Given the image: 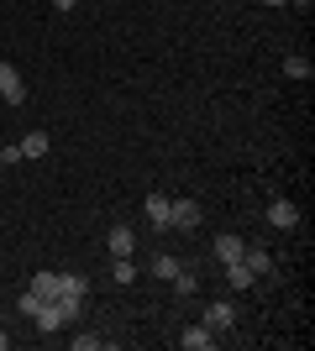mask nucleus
Here are the masks:
<instances>
[{
    "mask_svg": "<svg viewBox=\"0 0 315 351\" xmlns=\"http://www.w3.org/2000/svg\"><path fill=\"white\" fill-rule=\"evenodd\" d=\"M268 220H273V226H279V231H289V226L300 220V210L289 205V199H273V205H268Z\"/></svg>",
    "mask_w": 315,
    "mask_h": 351,
    "instance_id": "9d476101",
    "label": "nucleus"
},
{
    "mask_svg": "<svg viewBox=\"0 0 315 351\" xmlns=\"http://www.w3.org/2000/svg\"><path fill=\"white\" fill-rule=\"evenodd\" d=\"M5 346H11V336H5V325H0V351H5Z\"/></svg>",
    "mask_w": 315,
    "mask_h": 351,
    "instance_id": "f3484780",
    "label": "nucleus"
},
{
    "mask_svg": "<svg viewBox=\"0 0 315 351\" xmlns=\"http://www.w3.org/2000/svg\"><path fill=\"white\" fill-rule=\"evenodd\" d=\"M0 100H5V105H21V100H27V84H21V73H16L11 63H0Z\"/></svg>",
    "mask_w": 315,
    "mask_h": 351,
    "instance_id": "f03ea898",
    "label": "nucleus"
},
{
    "mask_svg": "<svg viewBox=\"0 0 315 351\" xmlns=\"http://www.w3.org/2000/svg\"><path fill=\"white\" fill-rule=\"evenodd\" d=\"M179 346H189V351H210V346H215V330L200 320V325H189V330H179Z\"/></svg>",
    "mask_w": 315,
    "mask_h": 351,
    "instance_id": "39448f33",
    "label": "nucleus"
},
{
    "mask_svg": "<svg viewBox=\"0 0 315 351\" xmlns=\"http://www.w3.org/2000/svg\"><path fill=\"white\" fill-rule=\"evenodd\" d=\"M0 162H5V168H11V162H21V147L5 142V147H0Z\"/></svg>",
    "mask_w": 315,
    "mask_h": 351,
    "instance_id": "2eb2a0df",
    "label": "nucleus"
},
{
    "mask_svg": "<svg viewBox=\"0 0 315 351\" xmlns=\"http://www.w3.org/2000/svg\"><path fill=\"white\" fill-rule=\"evenodd\" d=\"M53 5H58V11H74V5H79V0H53Z\"/></svg>",
    "mask_w": 315,
    "mask_h": 351,
    "instance_id": "dca6fc26",
    "label": "nucleus"
},
{
    "mask_svg": "<svg viewBox=\"0 0 315 351\" xmlns=\"http://www.w3.org/2000/svg\"><path fill=\"white\" fill-rule=\"evenodd\" d=\"M205 325L215 330V336H221V330H231V325H237V304H226V299H215V304L205 309Z\"/></svg>",
    "mask_w": 315,
    "mask_h": 351,
    "instance_id": "20e7f679",
    "label": "nucleus"
},
{
    "mask_svg": "<svg viewBox=\"0 0 315 351\" xmlns=\"http://www.w3.org/2000/svg\"><path fill=\"white\" fill-rule=\"evenodd\" d=\"M105 247H110V257H132V252H137V231H132V226H110Z\"/></svg>",
    "mask_w": 315,
    "mask_h": 351,
    "instance_id": "7ed1b4c3",
    "label": "nucleus"
},
{
    "mask_svg": "<svg viewBox=\"0 0 315 351\" xmlns=\"http://www.w3.org/2000/svg\"><path fill=\"white\" fill-rule=\"evenodd\" d=\"M242 247H247V241H242V236H215V263H237L242 257Z\"/></svg>",
    "mask_w": 315,
    "mask_h": 351,
    "instance_id": "6e6552de",
    "label": "nucleus"
},
{
    "mask_svg": "<svg viewBox=\"0 0 315 351\" xmlns=\"http://www.w3.org/2000/svg\"><path fill=\"white\" fill-rule=\"evenodd\" d=\"M226 283H231V289H253V283H257V273H253V267H247V263H242V257H237V263H226Z\"/></svg>",
    "mask_w": 315,
    "mask_h": 351,
    "instance_id": "423d86ee",
    "label": "nucleus"
},
{
    "mask_svg": "<svg viewBox=\"0 0 315 351\" xmlns=\"http://www.w3.org/2000/svg\"><path fill=\"white\" fill-rule=\"evenodd\" d=\"M263 5H289V0H263Z\"/></svg>",
    "mask_w": 315,
    "mask_h": 351,
    "instance_id": "a211bd4d",
    "label": "nucleus"
},
{
    "mask_svg": "<svg viewBox=\"0 0 315 351\" xmlns=\"http://www.w3.org/2000/svg\"><path fill=\"white\" fill-rule=\"evenodd\" d=\"M0 320H5V304H0Z\"/></svg>",
    "mask_w": 315,
    "mask_h": 351,
    "instance_id": "aec40b11",
    "label": "nucleus"
},
{
    "mask_svg": "<svg viewBox=\"0 0 315 351\" xmlns=\"http://www.w3.org/2000/svg\"><path fill=\"white\" fill-rule=\"evenodd\" d=\"M242 263L253 267L257 278H268V273H273V257H268V252H263V247H242Z\"/></svg>",
    "mask_w": 315,
    "mask_h": 351,
    "instance_id": "1a4fd4ad",
    "label": "nucleus"
},
{
    "mask_svg": "<svg viewBox=\"0 0 315 351\" xmlns=\"http://www.w3.org/2000/svg\"><path fill=\"white\" fill-rule=\"evenodd\" d=\"M289 5H310V0H289Z\"/></svg>",
    "mask_w": 315,
    "mask_h": 351,
    "instance_id": "6ab92c4d",
    "label": "nucleus"
},
{
    "mask_svg": "<svg viewBox=\"0 0 315 351\" xmlns=\"http://www.w3.org/2000/svg\"><path fill=\"white\" fill-rule=\"evenodd\" d=\"M152 273H158V278H179V257H168V252H158V257H152Z\"/></svg>",
    "mask_w": 315,
    "mask_h": 351,
    "instance_id": "f8f14e48",
    "label": "nucleus"
},
{
    "mask_svg": "<svg viewBox=\"0 0 315 351\" xmlns=\"http://www.w3.org/2000/svg\"><path fill=\"white\" fill-rule=\"evenodd\" d=\"M200 220H205V210L195 199H168V231H195Z\"/></svg>",
    "mask_w": 315,
    "mask_h": 351,
    "instance_id": "f257e3e1",
    "label": "nucleus"
},
{
    "mask_svg": "<svg viewBox=\"0 0 315 351\" xmlns=\"http://www.w3.org/2000/svg\"><path fill=\"white\" fill-rule=\"evenodd\" d=\"M16 147H21V158H47V132H27Z\"/></svg>",
    "mask_w": 315,
    "mask_h": 351,
    "instance_id": "9b49d317",
    "label": "nucleus"
},
{
    "mask_svg": "<svg viewBox=\"0 0 315 351\" xmlns=\"http://www.w3.org/2000/svg\"><path fill=\"white\" fill-rule=\"evenodd\" d=\"M142 210H148V220L158 226V231H168V194H148V199H142Z\"/></svg>",
    "mask_w": 315,
    "mask_h": 351,
    "instance_id": "0eeeda50",
    "label": "nucleus"
},
{
    "mask_svg": "<svg viewBox=\"0 0 315 351\" xmlns=\"http://www.w3.org/2000/svg\"><path fill=\"white\" fill-rule=\"evenodd\" d=\"M284 73H289V79H310V58H289Z\"/></svg>",
    "mask_w": 315,
    "mask_h": 351,
    "instance_id": "ddd939ff",
    "label": "nucleus"
},
{
    "mask_svg": "<svg viewBox=\"0 0 315 351\" xmlns=\"http://www.w3.org/2000/svg\"><path fill=\"white\" fill-rule=\"evenodd\" d=\"M137 278V263L132 257H116V283H132Z\"/></svg>",
    "mask_w": 315,
    "mask_h": 351,
    "instance_id": "4468645a",
    "label": "nucleus"
}]
</instances>
